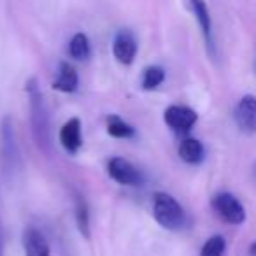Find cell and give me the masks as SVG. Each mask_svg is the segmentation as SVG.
Masks as SVG:
<instances>
[{"label": "cell", "instance_id": "obj_1", "mask_svg": "<svg viewBox=\"0 0 256 256\" xmlns=\"http://www.w3.org/2000/svg\"><path fill=\"white\" fill-rule=\"evenodd\" d=\"M25 92L26 96H28L32 137L40 151L51 153V146H53L51 144V121H50L46 100H44V95L40 92L39 81L36 78H30L25 82Z\"/></svg>", "mask_w": 256, "mask_h": 256}, {"label": "cell", "instance_id": "obj_2", "mask_svg": "<svg viewBox=\"0 0 256 256\" xmlns=\"http://www.w3.org/2000/svg\"><path fill=\"white\" fill-rule=\"evenodd\" d=\"M153 218L162 228L170 232L182 230L188 223L182 206L167 192H156L153 195Z\"/></svg>", "mask_w": 256, "mask_h": 256}, {"label": "cell", "instance_id": "obj_3", "mask_svg": "<svg viewBox=\"0 0 256 256\" xmlns=\"http://www.w3.org/2000/svg\"><path fill=\"white\" fill-rule=\"evenodd\" d=\"M20 148L16 139L14 121L11 116H4L0 124V167L6 179H12L20 170Z\"/></svg>", "mask_w": 256, "mask_h": 256}, {"label": "cell", "instance_id": "obj_4", "mask_svg": "<svg viewBox=\"0 0 256 256\" xmlns=\"http://www.w3.org/2000/svg\"><path fill=\"white\" fill-rule=\"evenodd\" d=\"M210 207L224 223L238 226L246 221V209L242 202L230 192H220L210 198Z\"/></svg>", "mask_w": 256, "mask_h": 256}, {"label": "cell", "instance_id": "obj_5", "mask_svg": "<svg viewBox=\"0 0 256 256\" xmlns=\"http://www.w3.org/2000/svg\"><path fill=\"white\" fill-rule=\"evenodd\" d=\"M184 8L193 14V18L198 23V28L202 32L204 42H206L207 53L210 56L216 54V44H214V30H212V18H210L209 8L206 0H182Z\"/></svg>", "mask_w": 256, "mask_h": 256}, {"label": "cell", "instance_id": "obj_6", "mask_svg": "<svg viewBox=\"0 0 256 256\" xmlns=\"http://www.w3.org/2000/svg\"><path fill=\"white\" fill-rule=\"evenodd\" d=\"M107 174L112 181L121 186H140L144 182V176L136 165L126 158L114 156L107 164Z\"/></svg>", "mask_w": 256, "mask_h": 256}, {"label": "cell", "instance_id": "obj_7", "mask_svg": "<svg viewBox=\"0 0 256 256\" xmlns=\"http://www.w3.org/2000/svg\"><path fill=\"white\" fill-rule=\"evenodd\" d=\"M164 121L174 132H190L198 121V114L188 106H168L164 112Z\"/></svg>", "mask_w": 256, "mask_h": 256}, {"label": "cell", "instance_id": "obj_8", "mask_svg": "<svg viewBox=\"0 0 256 256\" xmlns=\"http://www.w3.org/2000/svg\"><path fill=\"white\" fill-rule=\"evenodd\" d=\"M137 50H139V44H137L136 36L128 28L118 30L112 40V54L118 64L132 65L137 56Z\"/></svg>", "mask_w": 256, "mask_h": 256}, {"label": "cell", "instance_id": "obj_9", "mask_svg": "<svg viewBox=\"0 0 256 256\" xmlns=\"http://www.w3.org/2000/svg\"><path fill=\"white\" fill-rule=\"evenodd\" d=\"M234 121L242 134H256V96L244 95L234 109Z\"/></svg>", "mask_w": 256, "mask_h": 256}, {"label": "cell", "instance_id": "obj_10", "mask_svg": "<svg viewBox=\"0 0 256 256\" xmlns=\"http://www.w3.org/2000/svg\"><path fill=\"white\" fill-rule=\"evenodd\" d=\"M58 140L68 154H78L82 148V126L79 118H70L58 132Z\"/></svg>", "mask_w": 256, "mask_h": 256}, {"label": "cell", "instance_id": "obj_11", "mask_svg": "<svg viewBox=\"0 0 256 256\" xmlns=\"http://www.w3.org/2000/svg\"><path fill=\"white\" fill-rule=\"evenodd\" d=\"M22 242H23L25 256H50L51 254L50 242H48L46 235L34 226L25 228Z\"/></svg>", "mask_w": 256, "mask_h": 256}, {"label": "cell", "instance_id": "obj_12", "mask_svg": "<svg viewBox=\"0 0 256 256\" xmlns=\"http://www.w3.org/2000/svg\"><path fill=\"white\" fill-rule=\"evenodd\" d=\"M53 88L62 93H74L79 88L78 70L68 62H62L58 65V74L56 79L53 81Z\"/></svg>", "mask_w": 256, "mask_h": 256}, {"label": "cell", "instance_id": "obj_13", "mask_svg": "<svg viewBox=\"0 0 256 256\" xmlns=\"http://www.w3.org/2000/svg\"><path fill=\"white\" fill-rule=\"evenodd\" d=\"M178 154L184 164L198 165V164H202L204 158H206V148H204V144L200 142L198 139H195V137H184L178 148Z\"/></svg>", "mask_w": 256, "mask_h": 256}, {"label": "cell", "instance_id": "obj_14", "mask_svg": "<svg viewBox=\"0 0 256 256\" xmlns=\"http://www.w3.org/2000/svg\"><path fill=\"white\" fill-rule=\"evenodd\" d=\"M74 218H76V226L78 232L81 234L82 238L90 240L92 238V228H90V207L86 198L81 193L74 195Z\"/></svg>", "mask_w": 256, "mask_h": 256}, {"label": "cell", "instance_id": "obj_15", "mask_svg": "<svg viewBox=\"0 0 256 256\" xmlns=\"http://www.w3.org/2000/svg\"><path fill=\"white\" fill-rule=\"evenodd\" d=\"M106 126H107V134L114 139H134L137 136L136 128L132 124L124 121L123 118H120L118 114H110L107 116L106 121Z\"/></svg>", "mask_w": 256, "mask_h": 256}, {"label": "cell", "instance_id": "obj_16", "mask_svg": "<svg viewBox=\"0 0 256 256\" xmlns=\"http://www.w3.org/2000/svg\"><path fill=\"white\" fill-rule=\"evenodd\" d=\"M90 54H92V46H90L88 36L82 32L74 34L70 42H68V56L78 62H82V60H88Z\"/></svg>", "mask_w": 256, "mask_h": 256}, {"label": "cell", "instance_id": "obj_17", "mask_svg": "<svg viewBox=\"0 0 256 256\" xmlns=\"http://www.w3.org/2000/svg\"><path fill=\"white\" fill-rule=\"evenodd\" d=\"M165 81V70L160 65H150L142 70V79H140V88L144 92H153L162 82Z\"/></svg>", "mask_w": 256, "mask_h": 256}, {"label": "cell", "instance_id": "obj_18", "mask_svg": "<svg viewBox=\"0 0 256 256\" xmlns=\"http://www.w3.org/2000/svg\"><path fill=\"white\" fill-rule=\"evenodd\" d=\"M226 251V240L223 235H212L204 242L200 256H223Z\"/></svg>", "mask_w": 256, "mask_h": 256}, {"label": "cell", "instance_id": "obj_19", "mask_svg": "<svg viewBox=\"0 0 256 256\" xmlns=\"http://www.w3.org/2000/svg\"><path fill=\"white\" fill-rule=\"evenodd\" d=\"M0 256H4V230H2V221H0Z\"/></svg>", "mask_w": 256, "mask_h": 256}, {"label": "cell", "instance_id": "obj_20", "mask_svg": "<svg viewBox=\"0 0 256 256\" xmlns=\"http://www.w3.org/2000/svg\"><path fill=\"white\" fill-rule=\"evenodd\" d=\"M248 254H249V256H256V240L249 244V248H248Z\"/></svg>", "mask_w": 256, "mask_h": 256}]
</instances>
